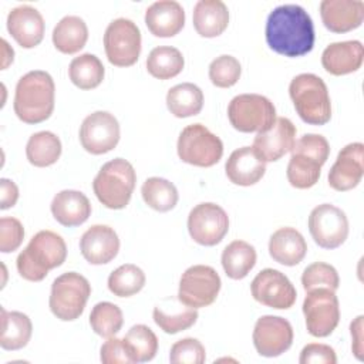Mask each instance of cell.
I'll use <instances>...</instances> for the list:
<instances>
[{
	"mask_svg": "<svg viewBox=\"0 0 364 364\" xmlns=\"http://www.w3.org/2000/svg\"><path fill=\"white\" fill-rule=\"evenodd\" d=\"M307 331L313 337L330 336L340 321L338 299L334 290L318 287L307 291L303 301Z\"/></svg>",
	"mask_w": 364,
	"mask_h": 364,
	"instance_id": "obj_10",
	"label": "cell"
},
{
	"mask_svg": "<svg viewBox=\"0 0 364 364\" xmlns=\"http://www.w3.org/2000/svg\"><path fill=\"white\" fill-rule=\"evenodd\" d=\"M300 364H336L337 355L334 350L327 344L310 343L303 347L300 357Z\"/></svg>",
	"mask_w": 364,
	"mask_h": 364,
	"instance_id": "obj_47",
	"label": "cell"
},
{
	"mask_svg": "<svg viewBox=\"0 0 364 364\" xmlns=\"http://www.w3.org/2000/svg\"><path fill=\"white\" fill-rule=\"evenodd\" d=\"M145 273L132 263L117 267L108 277V289L118 297H129L136 294L145 286Z\"/></svg>",
	"mask_w": 364,
	"mask_h": 364,
	"instance_id": "obj_38",
	"label": "cell"
},
{
	"mask_svg": "<svg viewBox=\"0 0 364 364\" xmlns=\"http://www.w3.org/2000/svg\"><path fill=\"white\" fill-rule=\"evenodd\" d=\"M185 65L182 53L171 46H159L151 50L146 58L148 73L159 80L176 77Z\"/></svg>",
	"mask_w": 364,
	"mask_h": 364,
	"instance_id": "obj_35",
	"label": "cell"
},
{
	"mask_svg": "<svg viewBox=\"0 0 364 364\" xmlns=\"http://www.w3.org/2000/svg\"><path fill=\"white\" fill-rule=\"evenodd\" d=\"M178 156L195 166H213L223 155V144L202 124L185 127L178 138Z\"/></svg>",
	"mask_w": 364,
	"mask_h": 364,
	"instance_id": "obj_8",
	"label": "cell"
},
{
	"mask_svg": "<svg viewBox=\"0 0 364 364\" xmlns=\"http://www.w3.org/2000/svg\"><path fill=\"white\" fill-rule=\"evenodd\" d=\"M107 58L117 67H129L141 54V31L138 26L125 17L112 20L104 33Z\"/></svg>",
	"mask_w": 364,
	"mask_h": 364,
	"instance_id": "obj_9",
	"label": "cell"
},
{
	"mask_svg": "<svg viewBox=\"0 0 364 364\" xmlns=\"http://www.w3.org/2000/svg\"><path fill=\"white\" fill-rule=\"evenodd\" d=\"M364 58V47L358 40L337 41L328 44L321 54L324 70L333 75H344L357 71Z\"/></svg>",
	"mask_w": 364,
	"mask_h": 364,
	"instance_id": "obj_22",
	"label": "cell"
},
{
	"mask_svg": "<svg viewBox=\"0 0 364 364\" xmlns=\"http://www.w3.org/2000/svg\"><path fill=\"white\" fill-rule=\"evenodd\" d=\"M269 253L280 264L296 266L304 259L307 243L297 229L289 226L280 228L270 236Z\"/></svg>",
	"mask_w": 364,
	"mask_h": 364,
	"instance_id": "obj_27",
	"label": "cell"
},
{
	"mask_svg": "<svg viewBox=\"0 0 364 364\" xmlns=\"http://www.w3.org/2000/svg\"><path fill=\"white\" fill-rule=\"evenodd\" d=\"M220 284V277L213 267L195 264L183 272L179 280L178 299L193 309L206 307L216 300Z\"/></svg>",
	"mask_w": 364,
	"mask_h": 364,
	"instance_id": "obj_11",
	"label": "cell"
},
{
	"mask_svg": "<svg viewBox=\"0 0 364 364\" xmlns=\"http://www.w3.org/2000/svg\"><path fill=\"white\" fill-rule=\"evenodd\" d=\"M226 176L235 185L250 186L259 182L266 172V162L262 161L252 146L235 149L225 165Z\"/></svg>",
	"mask_w": 364,
	"mask_h": 364,
	"instance_id": "obj_24",
	"label": "cell"
},
{
	"mask_svg": "<svg viewBox=\"0 0 364 364\" xmlns=\"http://www.w3.org/2000/svg\"><path fill=\"white\" fill-rule=\"evenodd\" d=\"M252 337L260 355L277 357L291 347L293 327L283 317L262 316L255 324Z\"/></svg>",
	"mask_w": 364,
	"mask_h": 364,
	"instance_id": "obj_16",
	"label": "cell"
},
{
	"mask_svg": "<svg viewBox=\"0 0 364 364\" xmlns=\"http://www.w3.org/2000/svg\"><path fill=\"white\" fill-rule=\"evenodd\" d=\"M88 40V27L78 16L63 17L53 30V44L64 54L80 51Z\"/></svg>",
	"mask_w": 364,
	"mask_h": 364,
	"instance_id": "obj_30",
	"label": "cell"
},
{
	"mask_svg": "<svg viewBox=\"0 0 364 364\" xmlns=\"http://www.w3.org/2000/svg\"><path fill=\"white\" fill-rule=\"evenodd\" d=\"M289 94L299 117L311 125H324L331 118V101L326 82L316 74L296 75L289 85Z\"/></svg>",
	"mask_w": 364,
	"mask_h": 364,
	"instance_id": "obj_4",
	"label": "cell"
},
{
	"mask_svg": "<svg viewBox=\"0 0 364 364\" xmlns=\"http://www.w3.org/2000/svg\"><path fill=\"white\" fill-rule=\"evenodd\" d=\"M7 30L21 47L33 48L44 37V18L36 7L17 6L7 16Z\"/></svg>",
	"mask_w": 364,
	"mask_h": 364,
	"instance_id": "obj_19",
	"label": "cell"
},
{
	"mask_svg": "<svg viewBox=\"0 0 364 364\" xmlns=\"http://www.w3.org/2000/svg\"><path fill=\"white\" fill-rule=\"evenodd\" d=\"M54 97L53 77L43 70L28 71L17 81L13 108L23 122L38 124L53 114Z\"/></svg>",
	"mask_w": 364,
	"mask_h": 364,
	"instance_id": "obj_2",
	"label": "cell"
},
{
	"mask_svg": "<svg viewBox=\"0 0 364 364\" xmlns=\"http://www.w3.org/2000/svg\"><path fill=\"white\" fill-rule=\"evenodd\" d=\"M154 321L168 334H176L192 327L198 320V310L183 304L178 297H168L154 307Z\"/></svg>",
	"mask_w": 364,
	"mask_h": 364,
	"instance_id": "obj_26",
	"label": "cell"
},
{
	"mask_svg": "<svg viewBox=\"0 0 364 364\" xmlns=\"http://www.w3.org/2000/svg\"><path fill=\"white\" fill-rule=\"evenodd\" d=\"M136 182L131 162L115 158L101 166L92 182L97 199L108 209H122L129 203Z\"/></svg>",
	"mask_w": 364,
	"mask_h": 364,
	"instance_id": "obj_5",
	"label": "cell"
},
{
	"mask_svg": "<svg viewBox=\"0 0 364 364\" xmlns=\"http://www.w3.org/2000/svg\"><path fill=\"white\" fill-rule=\"evenodd\" d=\"M228 118L240 132H263L276 121V108L264 95L239 94L229 102Z\"/></svg>",
	"mask_w": 364,
	"mask_h": 364,
	"instance_id": "obj_7",
	"label": "cell"
},
{
	"mask_svg": "<svg viewBox=\"0 0 364 364\" xmlns=\"http://www.w3.org/2000/svg\"><path fill=\"white\" fill-rule=\"evenodd\" d=\"M1 60H3V63H1V68L4 70L10 63H13V57H14V51H13V48L9 46V43L4 40V38H1Z\"/></svg>",
	"mask_w": 364,
	"mask_h": 364,
	"instance_id": "obj_50",
	"label": "cell"
},
{
	"mask_svg": "<svg viewBox=\"0 0 364 364\" xmlns=\"http://www.w3.org/2000/svg\"><path fill=\"white\" fill-rule=\"evenodd\" d=\"M24 239V228L16 218L0 219V250L3 253L14 252Z\"/></svg>",
	"mask_w": 364,
	"mask_h": 364,
	"instance_id": "obj_45",
	"label": "cell"
},
{
	"mask_svg": "<svg viewBox=\"0 0 364 364\" xmlns=\"http://www.w3.org/2000/svg\"><path fill=\"white\" fill-rule=\"evenodd\" d=\"M242 67L237 58L229 54L216 57L209 65V78L213 85L219 88H229L235 85L240 77Z\"/></svg>",
	"mask_w": 364,
	"mask_h": 364,
	"instance_id": "obj_42",
	"label": "cell"
},
{
	"mask_svg": "<svg viewBox=\"0 0 364 364\" xmlns=\"http://www.w3.org/2000/svg\"><path fill=\"white\" fill-rule=\"evenodd\" d=\"M229 24V10L222 0H199L193 7V27L202 37H216Z\"/></svg>",
	"mask_w": 364,
	"mask_h": 364,
	"instance_id": "obj_28",
	"label": "cell"
},
{
	"mask_svg": "<svg viewBox=\"0 0 364 364\" xmlns=\"http://www.w3.org/2000/svg\"><path fill=\"white\" fill-rule=\"evenodd\" d=\"M301 284L306 291L318 287H326L336 291L340 286V277L331 264L324 262H314L303 270Z\"/></svg>",
	"mask_w": 364,
	"mask_h": 364,
	"instance_id": "obj_41",
	"label": "cell"
},
{
	"mask_svg": "<svg viewBox=\"0 0 364 364\" xmlns=\"http://www.w3.org/2000/svg\"><path fill=\"white\" fill-rule=\"evenodd\" d=\"M321 164L307 155L291 154L286 175L291 186L297 189H307L317 183L321 173Z\"/></svg>",
	"mask_w": 364,
	"mask_h": 364,
	"instance_id": "obj_39",
	"label": "cell"
},
{
	"mask_svg": "<svg viewBox=\"0 0 364 364\" xmlns=\"http://www.w3.org/2000/svg\"><path fill=\"white\" fill-rule=\"evenodd\" d=\"M104 74L105 70L101 60L91 53H84L73 58L68 65L70 80L81 90L98 87L104 80Z\"/></svg>",
	"mask_w": 364,
	"mask_h": 364,
	"instance_id": "obj_34",
	"label": "cell"
},
{
	"mask_svg": "<svg viewBox=\"0 0 364 364\" xmlns=\"http://www.w3.org/2000/svg\"><path fill=\"white\" fill-rule=\"evenodd\" d=\"M309 230L320 247L336 249L348 236V219L340 208L331 203H321L310 212Z\"/></svg>",
	"mask_w": 364,
	"mask_h": 364,
	"instance_id": "obj_12",
	"label": "cell"
},
{
	"mask_svg": "<svg viewBox=\"0 0 364 364\" xmlns=\"http://www.w3.org/2000/svg\"><path fill=\"white\" fill-rule=\"evenodd\" d=\"M141 193L145 203L158 212H168L173 209L179 198L176 186L168 179L159 176L148 178L142 183Z\"/></svg>",
	"mask_w": 364,
	"mask_h": 364,
	"instance_id": "obj_36",
	"label": "cell"
},
{
	"mask_svg": "<svg viewBox=\"0 0 364 364\" xmlns=\"http://www.w3.org/2000/svg\"><path fill=\"white\" fill-rule=\"evenodd\" d=\"M256 301L277 310L290 309L297 297L296 289L289 277L276 269H263L250 284Z\"/></svg>",
	"mask_w": 364,
	"mask_h": 364,
	"instance_id": "obj_15",
	"label": "cell"
},
{
	"mask_svg": "<svg viewBox=\"0 0 364 364\" xmlns=\"http://www.w3.org/2000/svg\"><path fill=\"white\" fill-rule=\"evenodd\" d=\"M0 209H9L11 206L16 205L17 199H18V188L17 185L7 179V178H1L0 179Z\"/></svg>",
	"mask_w": 364,
	"mask_h": 364,
	"instance_id": "obj_48",
	"label": "cell"
},
{
	"mask_svg": "<svg viewBox=\"0 0 364 364\" xmlns=\"http://www.w3.org/2000/svg\"><path fill=\"white\" fill-rule=\"evenodd\" d=\"M90 324L98 336L108 338L121 330L124 324V316L117 304L101 301L92 307L90 313Z\"/></svg>",
	"mask_w": 364,
	"mask_h": 364,
	"instance_id": "obj_40",
	"label": "cell"
},
{
	"mask_svg": "<svg viewBox=\"0 0 364 364\" xmlns=\"http://www.w3.org/2000/svg\"><path fill=\"white\" fill-rule=\"evenodd\" d=\"M269 47L286 57H300L314 46V26L310 14L299 4L274 7L266 21Z\"/></svg>",
	"mask_w": 364,
	"mask_h": 364,
	"instance_id": "obj_1",
	"label": "cell"
},
{
	"mask_svg": "<svg viewBox=\"0 0 364 364\" xmlns=\"http://www.w3.org/2000/svg\"><path fill=\"white\" fill-rule=\"evenodd\" d=\"M222 266L228 277L243 279L256 264V250L245 240L230 242L222 252Z\"/></svg>",
	"mask_w": 364,
	"mask_h": 364,
	"instance_id": "obj_31",
	"label": "cell"
},
{
	"mask_svg": "<svg viewBox=\"0 0 364 364\" xmlns=\"http://www.w3.org/2000/svg\"><path fill=\"white\" fill-rule=\"evenodd\" d=\"M206 351L198 338L186 337L178 340L171 347L169 361L173 364H202L205 363Z\"/></svg>",
	"mask_w": 364,
	"mask_h": 364,
	"instance_id": "obj_43",
	"label": "cell"
},
{
	"mask_svg": "<svg viewBox=\"0 0 364 364\" xmlns=\"http://www.w3.org/2000/svg\"><path fill=\"white\" fill-rule=\"evenodd\" d=\"M145 24L156 37H172L185 24L183 7L175 0H159L145 11Z\"/></svg>",
	"mask_w": 364,
	"mask_h": 364,
	"instance_id": "obj_23",
	"label": "cell"
},
{
	"mask_svg": "<svg viewBox=\"0 0 364 364\" xmlns=\"http://www.w3.org/2000/svg\"><path fill=\"white\" fill-rule=\"evenodd\" d=\"M80 249L88 263L105 264L118 255L119 239L112 228L107 225H92L82 233Z\"/></svg>",
	"mask_w": 364,
	"mask_h": 364,
	"instance_id": "obj_20",
	"label": "cell"
},
{
	"mask_svg": "<svg viewBox=\"0 0 364 364\" xmlns=\"http://www.w3.org/2000/svg\"><path fill=\"white\" fill-rule=\"evenodd\" d=\"M124 343L134 363L151 361L158 351V338L145 324L132 326L124 336Z\"/></svg>",
	"mask_w": 364,
	"mask_h": 364,
	"instance_id": "obj_37",
	"label": "cell"
},
{
	"mask_svg": "<svg viewBox=\"0 0 364 364\" xmlns=\"http://www.w3.org/2000/svg\"><path fill=\"white\" fill-rule=\"evenodd\" d=\"M51 213L63 226H80L90 218L91 203L82 192L64 189L53 198Z\"/></svg>",
	"mask_w": 364,
	"mask_h": 364,
	"instance_id": "obj_25",
	"label": "cell"
},
{
	"mask_svg": "<svg viewBox=\"0 0 364 364\" xmlns=\"http://www.w3.org/2000/svg\"><path fill=\"white\" fill-rule=\"evenodd\" d=\"M67 257L64 239L53 230H40L17 256L16 264L20 276L30 282H41L48 270L61 266Z\"/></svg>",
	"mask_w": 364,
	"mask_h": 364,
	"instance_id": "obj_3",
	"label": "cell"
},
{
	"mask_svg": "<svg viewBox=\"0 0 364 364\" xmlns=\"http://www.w3.org/2000/svg\"><path fill=\"white\" fill-rule=\"evenodd\" d=\"M100 358L104 364H129L134 363L129 351L122 338L108 337L107 341L101 346Z\"/></svg>",
	"mask_w": 364,
	"mask_h": 364,
	"instance_id": "obj_46",
	"label": "cell"
},
{
	"mask_svg": "<svg viewBox=\"0 0 364 364\" xmlns=\"http://www.w3.org/2000/svg\"><path fill=\"white\" fill-rule=\"evenodd\" d=\"M291 154H303L313 159H316L318 164L324 165L328 155H330V145L328 141L318 134H304L301 138H299L293 148Z\"/></svg>",
	"mask_w": 364,
	"mask_h": 364,
	"instance_id": "obj_44",
	"label": "cell"
},
{
	"mask_svg": "<svg viewBox=\"0 0 364 364\" xmlns=\"http://www.w3.org/2000/svg\"><path fill=\"white\" fill-rule=\"evenodd\" d=\"M26 155L31 165L44 168L57 162L61 155V141L50 131L33 134L26 145Z\"/></svg>",
	"mask_w": 364,
	"mask_h": 364,
	"instance_id": "obj_33",
	"label": "cell"
},
{
	"mask_svg": "<svg viewBox=\"0 0 364 364\" xmlns=\"http://www.w3.org/2000/svg\"><path fill=\"white\" fill-rule=\"evenodd\" d=\"M90 294V282L77 272H67L53 282L48 306L57 318L73 321L82 314Z\"/></svg>",
	"mask_w": 364,
	"mask_h": 364,
	"instance_id": "obj_6",
	"label": "cell"
},
{
	"mask_svg": "<svg viewBox=\"0 0 364 364\" xmlns=\"http://www.w3.org/2000/svg\"><path fill=\"white\" fill-rule=\"evenodd\" d=\"M364 175V145L361 142L347 144L337 155L328 172V183L336 191L355 188Z\"/></svg>",
	"mask_w": 364,
	"mask_h": 364,
	"instance_id": "obj_18",
	"label": "cell"
},
{
	"mask_svg": "<svg viewBox=\"0 0 364 364\" xmlns=\"http://www.w3.org/2000/svg\"><path fill=\"white\" fill-rule=\"evenodd\" d=\"M320 16L330 31L347 33L361 26L364 3L361 0H323Z\"/></svg>",
	"mask_w": 364,
	"mask_h": 364,
	"instance_id": "obj_21",
	"label": "cell"
},
{
	"mask_svg": "<svg viewBox=\"0 0 364 364\" xmlns=\"http://www.w3.org/2000/svg\"><path fill=\"white\" fill-rule=\"evenodd\" d=\"M363 316H358L350 324V333L353 337L351 348L358 360H363Z\"/></svg>",
	"mask_w": 364,
	"mask_h": 364,
	"instance_id": "obj_49",
	"label": "cell"
},
{
	"mask_svg": "<svg viewBox=\"0 0 364 364\" xmlns=\"http://www.w3.org/2000/svg\"><path fill=\"white\" fill-rule=\"evenodd\" d=\"M166 107L178 118L196 115L203 107V92L192 82L173 85L166 94Z\"/></svg>",
	"mask_w": 364,
	"mask_h": 364,
	"instance_id": "obj_32",
	"label": "cell"
},
{
	"mask_svg": "<svg viewBox=\"0 0 364 364\" xmlns=\"http://www.w3.org/2000/svg\"><path fill=\"white\" fill-rule=\"evenodd\" d=\"M188 230L196 243L215 246L229 230L228 213L213 202H202L189 212Z\"/></svg>",
	"mask_w": 364,
	"mask_h": 364,
	"instance_id": "obj_13",
	"label": "cell"
},
{
	"mask_svg": "<svg viewBox=\"0 0 364 364\" xmlns=\"http://www.w3.org/2000/svg\"><path fill=\"white\" fill-rule=\"evenodd\" d=\"M31 334L33 324L27 314L21 311H7L1 307V348L10 351L20 350L28 344Z\"/></svg>",
	"mask_w": 364,
	"mask_h": 364,
	"instance_id": "obj_29",
	"label": "cell"
},
{
	"mask_svg": "<svg viewBox=\"0 0 364 364\" xmlns=\"http://www.w3.org/2000/svg\"><path fill=\"white\" fill-rule=\"evenodd\" d=\"M119 141L118 119L108 111H95L87 115L80 127L82 148L94 155L109 152Z\"/></svg>",
	"mask_w": 364,
	"mask_h": 364,
	"instance_id": "obj_14",
	"label": "cell"
},
{
	"mask_svg": "<svg viewBox=\"0 0 364 364\" xmlns=\"http://www.w3.org/2000/svg\"><path fill=\"white\" fill-rule=\"evenodd\" d=\"M294 142V124L289 118L279 117L269 129L257 132V135L253 139L252 148L262 161L274 162L287 152H290Z\"/></svg>",
	"mask_w": 364,
	"mask_h": 364,
	"instance_id": "obj_17",
	"label": "cell"
}]
</instances>
